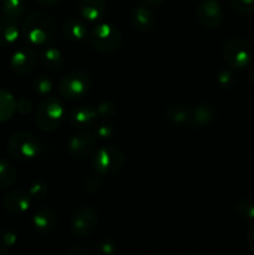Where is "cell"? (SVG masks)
Instances as JSON below:
<instances>
[{
  "instance_id": "obj_1",
  "label": "cell",
  "mask_w": 254,
  "mask_h": 255,
  "mask_svg": "<svg viewBox=\"0 0 254 255\" xmlns=\"http://www.w3.org/2000/svg\"><path fill=\"white\" fill-rule=\"evenodd\" d=\"M21 35L31 46H46L54 39V19L45 11L31 12L22 24Z\"/></svg>"
},
{
  "instance_id": "obj_2",
  "label": "cell",
  "mask_w": 254,
  "mask_h": 255,
  "mask_svg": "<svg viewBox=\"0 0 254 255\" xmlns=\"http://www.w3.org/2000/svg\"><path fill=\"white\" fill-rule=\"evenodd\" d=\"M41 151V142L27 131H17L7 139V152L17 161L35 158Z\"/></svg>"
},
{
  "instance_id": "obj_3",
  "label": "cell",
  "mask_w": 254,
  "mask_h": 255,
  "mask_svg": "<svg viewBox=\"0 0 254 255\" xmlns=\"http://www.w3.org/2000/svg\"><path fill=\"white\" fill-rule=\"evenodd\" d=\"M91 164L95 173L99 176H112L121 171L125 164V156L117 147L104 146L95 152Z\"/></svg>"
},
{
  "instance_id": "obj_4",
  "label": "cell",
  "mask_w": 254,
  "mask_h": 255,
  "mask_svg": "<svg viewBox=\"0 0 254 255\" xmlns=\"http://www.w3.org/2000/svg\"><path fill=\"white\" fill-rule=\"evenodd\" d=\"M92 46L101 54H115L122 44V34L116 26L107 22L97 24L89 35Z\"/></svg>"
},
{
  "instance_id": "obj_5",
  "label": "cell",
  "mask_w": 254,
  "mask_h": 255,
  "mask_svg": "<svg viewBox=\"0 0 254 255\" xmlns=\"http://www.w3.org/2000/svg\"><path fill=\"white\" fill-rule=\"evenodd\" d=\"M36 124L44 132H51L59 128L64 120V106L56 97H45L36 110Z\"/></svg>"
},
{
  "instance_id": "obj_6",
  "label": "cell",
  "mask_w": 254,
  "mask_h": 255,
  "mask_svg": "<svg viewBox=\"0 0 254 255\" xmlns=\"http://www.w3.org/2000/svg\"><path fill=\"white\" fill-rule=\"evenodd\" d=\"M224 60L234 69H246L253 60V49L243 37H231L224 42Z\"/></svg>"
},
{
  "instance_id": "obj_7",
  "label": "cell",
  "mask_w": 254,
  "mask_h": 255,
  "mask_svg": "<svg viewBox=\"0 0 254 255\" xmlns=\"http://www.w3.org/2000/svg\"><path fill=\"white\" fill-rule=\"evenodd\" d=\"M91 80L84 71H71L65 75L59 84V92L64 99L76 101L89 92Z\"/></svg>"
},
{
  "instance_id": "obj_8",
  "label": "cell",
  "mask_w": 254,
  "mask_h": 255,
  "mask_svg": "<svg viewBox=\"0 0 254 255\" xmlns=\"http://www.w3.org/2000/svg\"><path fill=\"white\" fill-rule=\"evenodd\" d=\"M99 224V214L90 206H82L75 211L71 217V231L75 236L84 238L90 236Z\"/></svg>"
},
{
  "instance_id": "obj_9",
  "label": "cell",
  "mask_w": 254,
  "mask_h": 255,
  "mask_svg": "<svg viewBox=\"0 0 254 255\" xmlns=\"http://www.w3.org/2000/svg\"><path fill=\"white\" fill-rule=\"evenodd\" d=\"M197 17L203 26L214 29L223 20V10L217 0H202L197 6Z\"/></svg>"
},
{
  "instance_id": "obj_10",
  "label": "cell",
  "mask_w": 254,
  "mask_h": 255,
  "mask_svg": "<svg viewBox=\"0 0 254 255\" xmlns=\"http://www.w3.org/2000/svg\"><path fill=\"white\" fill-rule=\"evenodd\" d=\"M37 55L31 47L22 46L12 52L10 57V67L16 75H26L34 70Z\"/></svg>"
},
{
  "instance_id": "obj_11",
  "label": "cell",
  "mask_w": 254,
  "mask_h": 255,
  "mask_svg": "<svg viewBox=\"0 0 254 255\" xmlns=\"http://www.w3.org/2000/svg\"><path fill=\"white\" fill-rule=\"evenodd\" d=\"M96 144V137L89 132H80L74 134L67 143V151L74 158H86L91 156Z\"/></svg>"
},
{
  "instance_id": "obj_12",
  "label": "cell",
  "mask_w": 254,
  "mask_h": 255,
  "mask_svg": "<svg viewBox=\"0 0 254 255\" xmlns=\"http://www.w3.org/2000/svg\"><path fill=\"white\" fill-rule=\"evenodd\" d=\"M97 119H99L97 107L92 106L90 104L80 105V106L75 107L71 114H70V124L80 129L94 126L96 124Z\"/></svg>"
},
{
  "instance_id": "obj_13",
  "label": "cell",
  "mask_w": 254,
  "mask_h": 255,
  "mask_svg": "<svg viewBox=\"0 0 254 255\" xmlns=\"http://www.w3.org/2000/svg\"><path fill=\"white\" fill-rule=\"evenodd\" d=\"M30 204H31V196L29 194V192L21 191V189L10 192L2 199L4 208L9 213L17 214V216L29 211Z\"/></svg>"
},
{
  "instance_id": "obj_14",
  "label": "cell",
  "mask_w": 254,
  "mask_h": 255,
  "mask_svg": "<svg viewBox=\"0 0 254 255\" xmlns=\"http://www.w3.org/2000/svg\"><path fill=\"white\" fill-rule=\"evenodd\" d=\"M79 12L87 21H100L106 15V4L104 0H81Z\"/></svg>"
},
{
  "instance_id": "obj_15",
  "label": "cell",
  "mask_w": 254,
  "mask_h": 255,
  "mask_svg": "<svg viewBox=\"0 0 254 255\" xmlns=\"http://www.w3.org/2000/svg\"><path fill=\"white\" fill-rule=\"evenodd\" d=\"M20 36V29L17 20L11 17H0V47H7L14 45Z\"/></svg>"
},
{
  "instance_id": "obj_16",
  "label": "cell",
  "mask_w": 254,
  "mask_h": 255,
  "mask_svg": "<svg viewBox=\"0 0 254 255\" xmlns=\"http://www.w3.org/2000/svg\"><path fill=\"white\" fill-rule=\"evenodd\" d=\"M57 223V217L51 207H41L32 216V224L41 233H49L55 228Z\"/></svg>"
},
{
  "instance_id": "obj_17",
  "label": "cell",
  "mask_w": 254,
  "mask_h": 255,
  "mask_svg": "<svg viewBox=\"0 0 254 255\" xmlns=\"http://www.w3.org/2000/svg\"><path fill=\"white\" fill-rule=\"evenodd\" d=\"M62 34L71 42H81L89 36V29L84 21L77 17H71L65 22Z\"/></svg>"
},
{
  "instance_id": "obj_18",
  "label": "cell",
  "mask_w": 254,
  "mask_h": 255,
  "mask_svg": "<svg viewBox=\"0 0 254 255\" xmlns=\"http://www.w3.org/2000/svg\"><path fill=\"white\" fill-rule=\"evenodd\" d=\"M132 25L134 26V29H137L138 31H148L153 27L154 21H156V17H154L153 11H152L149 7L147 6H137L133 10L131 16Z\"/></svg>"
},
{
  "instance_id": "obj_19",
  "label": "cell",
  "mask_w": 254,
  "mask_h": 255,
  "mask_svg": "<svg viewBox=\"0 0 254 255\" xmlns=\"http://www.w3.org/2000/svg\"><path fill=\"white\" fill-rule=\"evenodd\" d=\"M214 120V111L208 105H197L191 107V117L189 122L193 127L203 128L208 127Z\"/></svg>"
},
{
  "instance_id": "obj_20",
  "label": "cell",
  "mask_w": 254,
  "mask_h": 255,
  "mask_svg": "<svg viewBox=\"0 0 254 255\" xmlns=\"http://www.w3.org/2000/svg\"><path fill=\"white\" fill-rule=\"evenodd\" d=\"M40 60L42 66L49 71H56L64 65V56L56 47H45L40 54Z\"/></svg>"
},
{
  "instance_id": "obj_21",
  "label": "cell",
  "mask_w": 254,
  "mask_h": 255,
  "mask_svg": "<svg viewBox=\"0 0 254 255\" xmlns=\"http://www.w3.org/2000/svg\"><path fill=\"white\" fill-rule=\"evenodd\" d=\"M17 102L6 90H0V122H6L14 116Z\"/></svg>"
},
{
  "instance_id": "obj_22",
  "label": "cell",
  "mask_w": 254,
  "mask_h": 255,
  "mask_svg": "<svg viewBox=\"0 0 254 255\" xmlns=\"http://www.w3.org/2000/svg\"><path fill=\"white\" fill-rule=\"evenodd\" d=\"M166 117L174 125H186L189 122V117H191V109L182 104H173L168 106L166 110Z\"/></svg>"
},
{
  "instance_id": "obj_23",
  "label": "cell",
  "mask_w": 254,
  "mask_h": 255,
  "mask_svg": "<svg viewBox=\"0 0 254 255\" xmlns=\"http://www.w3.org/2000/svg\"><path fill=\"white\" fill-rule=\"evenodd\" d=\"M17 179L16 169L5 159L0 158V189L10 188Z\"/></svg>"
},
{
  "instance_id": "obj_24",
  "label": "cell",
  "mask_w": 254,
  "mask_h": 255,
  "mask_svg": "<svg viewBox=\"0 0 254 255\" xmlns=\"http://www.w3.org/2000/svg\"><path fill=\"white\" fill-rule=\"evenodd\" d=\"M1 12L4 16L19 20L25 12L24 0H1Z\"/></svg>"
},
{
  "instance_id": "obj_25",
  "label": "cell",
  "mask_w": 254,
  "mask_h": 255,
  "mask_svg": "<svg viewBox=\"0 0 254 255\" xmlns=\"http://www.w3.org/2000/svg\"><path fill=\"white\" fill-rule=\"evenodd\" d=\"M236 213L243 221L254 222V202L246 198L241 199L236 204Z\"/></svg>"
},
{
  "instance_id": "obj_26",
  "label": "cell",
  "mask_w": 254,
  "mask_h": 255,
  "mask_svg": "<svg viewBox=\"0 0 254 255\" xmlns=\"http://www.w3.org/2000/svg\"><path fill=\"white\" fill-rule=\"evenodd\" d=\"M52 90V82L45 75H40L34 80V91L42 97H47Z\"/></svg>"
},
{
  "instance_id": "obj_27",
  "label": "cell",
  "mask_w": 254,
  "mask_h": 255,
  "mask_svg": "<svg viewBox=\"0 0 254 255\" xmlns=\"http://www.w3.org/2000/svg\"><path fill=\"white\" fill-rule=\"evenodd\" d=\"M82 188L89 193H96L101 188V179L99 174H89L82 179Z\"/></svg>"
},
{
  "instance_id": "obj_28",
  "label": "cell",
  "mask_w": 254,
  "mask_h": 255,
  "mask_svg": "<svg viewBox=\"0 0 254 255\" xmlns=\"http://www.w3.org/2000/svg\"><path fill=\"white\" fill-rule=\"evenodd\" d=\"M231 5L241 14H253L254 0H231Z\"/></svg>"
},
{
  "instance_id": "obj_29",
  "label": "cell",
  "mask_w": 254,
  "mask_h": 255,
  "mask_svg": "<svg viewBox=\"0 0 254 255\" xmlns=\"http://www.w3.org/2000/svg\"><path fill=\"white\" fill-rule=\"evenodd\" d=\"M97 112H99V116L104 117V119H112V117L116 115L117 109L114 104H111L110 101H102L101 104L97 106Z\"/></svg>"
},
{
  "instance_id": "obj_30",
  "label": "cell",
  "mask_w": 254,
  "mask_h": 255,
  "mask_svg": "<svg viewBox=\"0 0 254 255\" xmlns=\"http://www.w3.org/2000/svg\"><path fill=\"white\" fill-rule=\"evenodd\" d=\"M217 81H218L219 86L222 87L232 86L234 82V74L231 70H223V71L219 72L218 77H217Z\"/></svg>"
},
{
  "instance_id": "obj_31",
  "label": "cell",
  "mask_w": 254,
  "mask_h": 255,
  "mask_svg": "<svg viewBox=\"0 0 254 255\" xmlns=\"http://www.w3.org/2000/svg\"><path fill=\"white\" fill-rule=\"evenodd\" d=\"M47 188L44 183H40V182H35L30 186L29 188V194L31 197H36V198H41L46 194Z\"/></svg>"
},
{
  "instance_id": "obj_32",
  "label": "cell",
  "mask_w": 254,
  "mask_h": 255,
  "mask_svg": "<svg viewBox=\"0 0 254 255\" xmlns=\"http://www.w3.org/2000/svg\"><path fill=\"white\" fill-rule=\"evenodd\" d=\"M112 133H114V129H112L111 125L109 124H102L96 128L97 137H100V138L102 139L110 138V137L112 136Z\"/></svg>"
},
{
  "instance_id": "obj_33",
  "label": "cell",
  "mask_w": 254,
  "mask_h": 255,
  "mask_svg": "<svg viewBox=\"0 0 254 255\" xmlns=\"http://www.w3.org/2000/svg\"><path fill=\"white\" fill-rule=\"evenodd\" d=\"M1 242L5 247L10 248V247H14L17 242V237L14 232L11 231H5L1 234Z\"/></svg>"
},
{
  "instance_id": "obj_34",
  "label": "cell",
  "mask_w": 254,
  "mask_h": 255,
  "mask_svg": "<svg viewBox=\"0 0 254 255\" xmlns=\"http://www.w3.org/2000/svg\"><path fill=\"white\" fill-rule=\"evenodd\" d=\"M97 248H96V252H99V253L101 254H112L115 251H116V248H115V244H112L111 242H102V243H99L96 244Z\"/></svg>"
},
{
  "instance_id": "obj_35",
  "label": "cell",
  "mask_w": 254,
  "mask_h": 255,
  "mask_svg": "<svg viewBox=\"0 0 254 255\" xmlns=\"http://www.w3.org/2000/svg\"><path fill=\"white\" fill-rule=\"evenodd\" d=\"M31 107H32V104L29 99H20L19 101H17L16 110L20 112V114L22 115L29 114V112L31 111Z\"/></svg>"
},
{
  "instance_id": "obj_36",
  "label": "cell",
  "mask_w": 254,
  "mask_h": 255,
  "mask_svg": "<svg viewBox=\"0 0 254 255\" xmlns=\"http://www.w3.org/2000/svg\"><path fill=\"white\" fill-rule=\"evenodd\" d=\"M92 253H94V252L90 251L87 247L71 246L69 249H66V254H70V255H87Z\"/></svg>"
},
{
  "instance_id": "obj_37",
  "label": "cell",
  "mask_w": 254,
  "mask_h": 255,
  "mask_svg": "<svg viewBox=\"0 0 254 255\" xmlns=\"http://www.w3.org/2000/svg\"><path fill=\"white\" fill-rule=\"evenodd\" d=\"M247 242H248L249 247H251L252 251L254 252V226L251 227L248 231V233H247Z\"/></svg>"
},
{
  "instance_id": "obj_38",
  "label": "cell",
  "mask_w": 254,
  "mask_h": 255,
  "mask_svg": "<svg viewBox=\"0 0 254 255\" xmlns=\"http://www.w3.org/2000/svg\"><path fill=\"white\" fill-rule=\"evenodd\" d=\"M37 4L41 5L42 7H52L57 4L59 0H36Z\"/></svg>"
},
{
  "instance_id": "obj_39",
  "label": "cell",
  "mask_w": 254,
  "mask_h": 255,
  "mask_svg": "<svg viewBox=\"0 0 254 255\" xmlns=\"http://www.w3.org/2000/svg\"><path fill=\"white\" fill-rule=\"evenodd\" d=\"M144 2H147L148 5H153V6H158V5L163 4L164 0H143Z\"/></svg>"
},
{
  "instance_id": "obj_40",
  "label": "cell",
  "mask_w": 254,
  "mask_h": 255,
  "mask_svg": "<svg viewBox=\"0 0 254 255\" xmlns=\"http://www.w3.org/2000/svg\"><path fill=\"white\" fill-rule=\"evenodd\" d=\"M0 255H9V249H7V247H5L4 244L0 246Z\"/></svg>"
},
{
  "instance_id": "obj_41",
  "label": "cell",
  "mask_w": 254,
  "mask_h": 255,
  "mask_svg": "<svg viewBox=\"0 0 254 255\" xmlns=\"http://www.w3.org/2000/svg\"><path fill=\"white\" fill-rule=\"evenodd\" d=\"M249 80H251L252 84L254 85V64L251 66V70H249Z\"/></svg>"
},
{
  "instance_id": "obj_42",
  "label": "cell",
  "mask_w": 254,
  "mask_h": 255,
  "mask_svg": "<svg viewBox=\"0 0 254 255\" xmlns=\"http://www.w3.org/2000/svg\"><path fill=\"white\" fill-rule=\"evenodd\" d=\"M252 40H253V45H254V34H253V39H252Z\"/></svg>"
}]
</instances>
